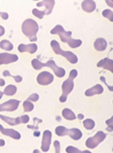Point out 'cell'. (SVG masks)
Returning <instances> with one entry per match:
<instances>
[{
  "instance_id": "1",
  "label": "cell",
  "mask_w": 113,
  "mask_h": 153,
  "mask_svg": "<svg viewBox=\"0 0 113 153\" xmlns=\"http://www.w3.org/2000/svg\"><path fill=\"white\" fill-rule=\"evenodd\" d=\"M50 32L52 34L58 35L62 42L67 43L72 48H77L82 44V42L81 40L72 39L71 37L72 34L71 32L66 31L61 25H56L51 30Z\"/></svg>"
},
{
  "instance_id": "2",
  "label": "cell",
  "mask_w": 113,
  "mask_h": 153,
  "mask_svg": "<svg viewBox=\"0 0 113 153\" xmlns=\"http://www.w3.org/2000/svg\"><path fill=\"white\" fill-rule=\"evenodd\" d=\"M22 30L23 33L31 41L37 40L36 34L39 30L37 23L34 20L28 19L25 20L22 26Z\"/></svg>"
},
{
  "instance_id": "3",
  "label": "cell",
  "mask_w": 113,
  "mask_h": 153,
  "mask_svg": "<svg viewBox=\"0 0 113 153\" xmlns=\"http://www.w3.org/2000/svg\"><path fill=\"white\" fill-rule=\"evenodd\" d=\"M32 65L34 69L39 70L45 66L51 68L54 71L55 75L59 77H62L65 74V71L63 68L59 67L52 60L48 61L46 63H43L36 59H33L31 61Z\"/></svg>"
},
{
  "instance_id": "4",
  "label": "cell",
  "mask_w": 113,
  "mask_h": 153,
  "mask_svg": "<svg viewBox=\"0 0 113 153\" xmlns=\"http://www.w3.org/2000/svg\"><path fill=\"white\" fill-rule=\"evenodd\" d=\"M77 72L75 69L71 70L68 79L64 81L62 86L63 93L59 98L60 101L62 102L66 101L67 95L73 89L74 84L73 79L77 76Z\"/></svg>"
},
{
  "instance_id": "5",
  "label": "cell",
  "mask_w": 113,
  "mask_h": 153,
  "mask_svg": "<svg viewBox=\"0 0 113 153\" xmlns=\"http://www.w3.org/2000/svg\"><path fill=\"white\" fill-rule=\"evenodd\" d=\"M50 45L54 53L65 57L71 63L75 64L77 62L78 59L77 56L70 51H64L61 48L59 43L55 40H52Z\"/></svg>"
},
{
  "instance_id": "6",
  "label": "cell",
  "mask_w": 113,
  "mask_h": 153,
  "mask_svg": "<svg viewBox=\"0 0 113 153\" xmlns=\"http://www.w3.org/2000/svg\"><path fill=\"white\" fill-rule=\"evenodd\" d=\"M106 135L102 131H98L93 136L87 139L85 143L86 146L91 149L95 148L104 140Z\"/></svg>"
},
{
  "instance_id": "7",
  "label": "cell",
  "mask_w": 113,
  "mask_h": 153,
  "mask_svg": "<svg viewBox=\"0 0 113 153\" xmlns=\"http://www.w3.org/2000/svg\"><path fill=\"white\" fill-rule=\"evenodd\" d=\"M20 101L11 99L2 104H0V112L4 111H13L17 108Z\"/></svg>"
},
{
  "instance_id": "8",
  "label": "cell",
  "mask_w": 113,
  "mask_h": 153,
  "mask_svg": "<svg viewBox=\"0 0 113 153\" xmlns=\"http://www.w3.org/2000/svg\"><path fill=\"white\" fill-rule=\"evenodd\" d=\"M53 76L50 73L44 71L40 73L37 76L38 83L42 85H47L51 83L53 80Z\"/></svg>"
},
{
  "instance_id": "9",
  "label": "cell",
  "mask_w": 113,
  "mask_h": 153,
  "mask_svg": "<svg viewBox=\"0 0 113 153\" xmlns=\"http://www.w3.org/2000/svg\"><path fill=\"white\" fill-rule=\"evenodd\" d=\"M52 133L48 130L45 131L43 133L41 149L44 152H47L49 149L51 143Z\"/></svg>"
},
{
  "instance_id": "10",
  "label": "cell",
  "mask_w": 113,
  "mask_h": 153,
  "mask_svg": "<svg viewBox=\"0 0 113 153\" xmlns=\"http://www.w3.org/2000/svg\"><path fill=\"white\" fill-rule=\"evenodd\" d=\"M17 55L7 53H0V64L15 62L18 59Z\"/></svg>"
},
{
  "instance_id": "11",
  "label": "cell",
  "mask_w": 113,
  "mask_h": 153,
  "mask_svg": "<svg viewBox=\"0 0 113 153\" xmlns=\"http://www.w3.org/2000/svg\"><path fill=\"white\" fill-rule=\"evenodd\" d=\"M0 131L3 134L15 139L18 140L21 138L20 134L17 131L12 129H5L0 124Z\"/></svg>"
},
{
  "instance_id": "12",
  "label": "cell",
  "mask_w": 113,
  "mask_h": 153,
  "mask_svg": "<svg viewBox=\"0 0 113 153\" xmlns=\"http://www.w3.org/2000/svg\"><path fill=\"white\" fill-rule=\"evenodd\" d=\"M54 4V0H44L37 3L36 6L38 7L45 6L46 9L44 11L45 14L48 15L51 12Z\"/></svg>"
},
{
  "instance_id": "13",
  "label": "cell",
  "mask_w": 113,
  "mask_h": 153,
  "mask_svg": "<svg viewBox=\"0 0 113 153\" xmlns=\"http://www.w3.org/2000/svg\"><path fill=\"white\" fill-rule=\"evenodd\" d=\"M98 67H101L110 71L113 73V61L108 58H105L98 62L97 64Z\"/></svg>"
},
{
  "instance_id": "14",
  "label": "cell",
  "mask_w": 113,
  "mask_h": 153,
  "mask_svg": "<svg viewBox=\"0 0 113 153\" xmlns=\"http://www.w3.org/2000/svg\"><path fill=\"white\" fill-rule=\"evenodd\" d=\"M18 51L21 52H27L32 54L35 53L37 50V46L35 43L25 45L20 44L18 47Z\"/></svg>"
},
{
  "instance_id": "15",
  "label": "cell",
  "mask_w": 113,
  "mask_h": 153,
  "mask_svg": "<svg viewBox=\"0 0 113 153\" xmlns=\"http://www.w3.org/2000/svg\"><path fill=\"white\" fill-rule=\"evenodd\" d=\"M96 4L93 0H84L81 4V7L83 10L88 13L93 11L96 8Z\"/></svg>"
},
{
  "instance_id": "16",
  "label": "cell",
  "mask_w": 113,
  "mask_h": 153,
  "mask_svg": "<svg viewBox=\"0 0 113 153\" xmlns=\"http://www.w3.org/2000/svg\"><path fill=\"white\" fill-rule=\"evenodd\" d=\"M103 91L102 86L100 84H98L87 90L85 92V95L87 96H91L96 94H101Z\"/></svg>"
},
{
  "instance_id": "17",
  "label": "cell",
  "mask_w": 113,
  "mask_h": 153,
  "mask_svg": "<svg viewBox=\"0 0 113 153\" xmlns=\"http://www.w3.org/2000/svg\"><path fill=\"white\" fill-rule=\"evenodd\" d=\"M0 118L11 126L16 125L22 123L21 117L16 118H12L0 114Z\"/></svg>"
},
{
  "instance_id": "18",
  "label": "cell",
  "mask_w": 113,
  "mask_h": 153,
  "mask_svg": "<svg viewBox=\"0 0 113 153\" xmlns=\"http://www.w3.org/2000/svg\"><path fill=\"white\" fill-rule=\"evenodd\" d=\"M107 46V43L104 39L99 38L97 39L94 43L95 49L99 51H102L106 49Z\"/></svg>"
},
{
  "instance_id": "19",
  "label": "cell",
  "mask_w": 113,
  "mask_h": 153,
  "mask_svg": "<svg viewBox=\"0 0 113 153\" xmlns=\"http://www.w3.org/2000/svg\"><path fill=\"white\" fill-rule=\"evenodd\" d=\"M68 135L71 138L75 140L80 139L82 137V134L78 129L73 128L68 129Z\"/></svg>"
},
{
  "instance_id": "20",
  "label": "cell",
  "mask_w": 113,
  "mask_h": 153,
  "mask_svg": "<svg viewBox=\"0 0 113 153\" xmlns=\"http://www.w3.org/2000/svg\"><path fill=\"white\" fill-rule=\"evenodd\" d=\"M62 115L66 119L73 120L77 118L74 113L70 109L67 108L64 109L62 111Z\"/></svg>"
},
{
  "instance_id": "21",
  "label": "cell",
  "mask_w": 113,
  "mask_h": 153,
  "mask_svg": "<svg viewBox=\"0 0 113 153\" xmlns=\"http://www.w3.org/2000/svg\"><path fill=\"white\" fill-rule=\"evenodd\" d=\"M0 47L5 50L9 51L12 50L13 48L12 44L9 41L3 40L0 42Z\"/></svg>"
},
{
  "instance_id": "22",
  "label": "cell",
  "mask_w": 113,
  "mask_h": 153,
  "mask_svg": "<svg viewBox=\"0 0 113 153\" xmlns=\"http://www.w3.org/2000/svg\"><path fill=\"white\" fill-rule=\"evenodd\" d=\"M68 129L63 126L57 127L55 130L56 134L58 136H63L68 135Z\"/></svg>"
},
{
  "instance_id": "23",
  "label": "cell",
  "mask_w": 113,
  "mask_h": 153,
  "mask_svg": "<svg viewBox=\"0 0 113 153\" xmlns=\"http://www.w3.org/2000/svg\"><path fill=\"white\" fill-rule=\"evenodd\" d=\"M16 90V88L15 86L12 85H9L5 88L4 93L7 95H12L15 93Z\"/></svg>"
},
{
  "instance_id": "24",
  "label": "cell",
  "mask_w": 113,
  "mask_h": 153,
  "mask_svg": "<svg viewBox=\"0 0 113 153\" xmlns=\"http://www.w3.org/2000/svg\"><path fill=\"white\" fill-rule=\"evenodd\" d=\"M84 127L87 129H92L94 127L95 123L94 121L91 119H87L83 122Z\"/></svg>"
},
{
  "instance_id": "25",
  "label": "cell",
  "mask_w": 113,
  "mask_h": 153,
  "mask_svg": "<svg viewBox=\"0 0 113 153\" xmlns=\"http://www.w3.org/2000/svg\"><path fill=\"white\" fill-rule=\"evenodd\" d=\"M66 150L67 152L69 153H91L90 151L87 150L81 151L79 150L77 148L72 146H68L66 148Z\"/></svg>"
},
{
  "instance_id": "26",
  "label": "cell",
  "mask_w": 113,
  "mask_h": 153,
  "mask_svg": "<svg viewBox=\"0 0 113 153\" xmlns=\"http://www.w3.org/2000/svg\"><path fill=\"white\" fill-rule=\"evenodd\" d=\"M113 14L112 12L109 9L105 10L102 12V14L103 16L108 18L111 22H112L113 20Z\"/></svg>"
},
{
  "instance_id": "27",
  "label": "cell",
  "mask_w": 113,
  "mask_h": 153,
  "mask_svg": "<svg viewBox=\"0 0 113 153\" xmlns=\"http://www.w3.org/2000/svg\"><path fill=\"white\" fill-rule=\"evenodd\" d=\"M23 106L25 112H30L34 108L33 104L29 101H24Z\"/></svg>"
},
{
  "instance_id": "28",
  "label": "cell",
  "mask_w": 113,
  "mask_h": 153,
  "mask_svg": "<svg viewBox=\"0 0 113 153\" xmlns=\"http://www.w3.org/2000/svg\"><path fill=\"white\" fill-rule=\"evenodd\" d=\"M32 13L35 16L39 19L42 18L45 14V13L44 11H40L35 8L32 10Z\"/></svg>"
},
{
  "instance_id": "29",
  "label": "cell",
  "mask_w": 113,
  "mask_h": 153,
  "mask_svg": "<svg viewBox=\"0 0 113 153\" xmlns=\"http://www.w3.org/2000/svg\"><path fill=\"white\" fill-rule=\"evenodd\" d=\"M34 124L33 125H28L27 127L29 128L34 129H38L39 127L37 126L38 123L41 122L42 120L36 118H34L33 119Z\"/></svg>"
},
{
  "instance_id": "30",
  "label": "cell",
  "mask_w": 113,
  "mask_h": 153,
  "mask_svg": "<svg viewBox=\"0 0 113 153\" xmlns=\"http://www.w3.org/2000/svg\"><path fill=\"white\" fill-rule=\"evenodd\" d=\"M113 116L110 119L106 121V124L108 125V126L106 128V129L108 132H112L113 130Z\"/></svg>"
},
{
  "instance_id": "31",
  "label": "cell",
  "mask_w": 113,
  "mask_h": 153,
  "mask_svg": "<svg viewBox=\"0 0 113 153\" xmlns=\"http://www.w3.org/2000/svg\"><path fill=\"white\" fill-rule=\"evenodd\" d=\"M39 95L36 93L33 94L31 95L28 98L29 100L35 102L37 101L39 99Z\"/></svg>"
},
{
  "instance_id": "32",
  "label": "cell",
  "mask_w": 113,
  "mask_h": 153,
  "mask_svg": "<svg viewBox=\"0 0 113 153\" xmlns=\"http://www.w3.org/2000/svg\"><path fill=\"white\" fill-rule=\"evenodd\" d=\"M55 152L59 153L60 151V145L59 142L57 140L55 141L53 143Z\"/></svg>"
},
{
  "instance_id": "33",
  "label": "cell",
  "mask_w": 113,
  "mask_h": 153,
  "mask_svg": "<svg viewBox=\"0 0 113 153\" xmlns=\"http://www.w3.org/2000/svg\"><path fill=\"white\" fill-rule=\"evenodd\" d=\"M0 15L4 19H7L8 18V14L6 13H0Z\"/></svg>"
},
{
  "instance_id": "34",
  "label": "cell",
  "mask_w": 113,
  "mask_h": 153,
  "mask_svg": "<svg viewBox=\"0 0 113 153\" xmlns=\"http://www.w3.org/2000/svg\"><path fill=\"white\" fill-rule=\"evenodd\" d=\"M16 82H21L22 80V78L19 76H17L14 77Z\"/></svg>"
},
{
  "instance_id": "35",
  "label": "cell",
  "mask_w": 113,
  "mask_h": 153,
  "mask_svg": "<svg viewBox=\"0 0 113 153\" xmlns=\"http://www.w3.org/2000/svg\"><path fill=\"white\" fill-rule=\"evenodd\" d=\"M5 33V29L2 26H0V36L4 35Z\"/></svg>"
},
{
  "instance_id": "36",
  "label": "cell",
  "mask_w": 113,
  "mask_h": 153,
  "mask_svg": "<svg viewBox=\"0 0 113 153\" xmlns=\"http://www.w3.org/2000/svg\"><path fill=\"white\" fill-rule=\"evenodd\" d=\"M78 118L80 120H82L84 118V116L82 114H80L77 116Z\"/></svg>"
},
{
  "instance_id": "37",
  "label": "cell",
  "mask_w": 113,
  "mask_h": 153,
  "mask_svg": "<svg viewBox=\"0 0 113 153\" xmlns=\"http://www.w3.org/2000/svg\"><path fill=\"white\" fill-rule=\"evenodd\" d=\"M33 135L35 136L38 137L40 135V132L39 131H35Z\"/></svg>"
},
{
  "instance_id": "38",
  "label": "cell",
  "mask_w": 113,
  "mask_h": 153,
  "mask_svg": "<svg viewBox=\"0 0 113 153\" xmlns=\"http://www.w3.org/2000/svg\"><path fill=\"white\" fill-rule=\"evenodd\" d=\"M5 84V82L4 80L1 79H0V85L3 86Z\"/></svg>"
},
{
  "instance_id": "39",
  "label": "cell",
  "mask_w": 113,
  "mask_h": 153,
  "mask_svg": "<svg viewBox=\"0 0 113 153\" xmlns=\"http://www.w3.org/2000/svg\"><path fill=\"white\" fill-rule=\"evenodd\" d=\"M3 93L1 91H0V99L2 97L3 95Z\"/></svg>"
}]
</instances>
